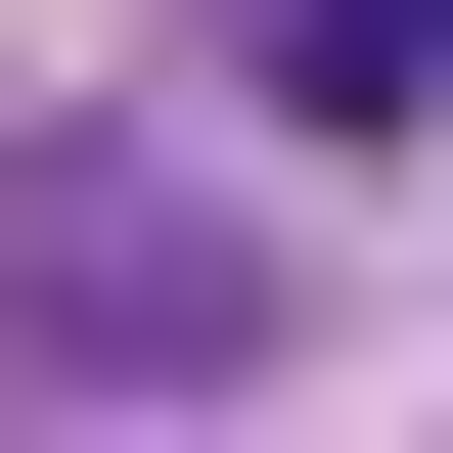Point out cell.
Returning a JSON list of instances; mask_svg holds the SVG:
<instances>
[{"mask_svg":"<svg viewBox=\"0 0 453 453\" xmlns=\"http://www.w3.org/2000/svg\"><path fill=\"white\" fill-rule=\"evenodd\" d=\"M0 408H273V273H226L181 136H46L0 181Z\"/></svg>","mask_w":453,"mask_h":453,"instance_id":"cell-1","label":"cell"}]
</instances>
